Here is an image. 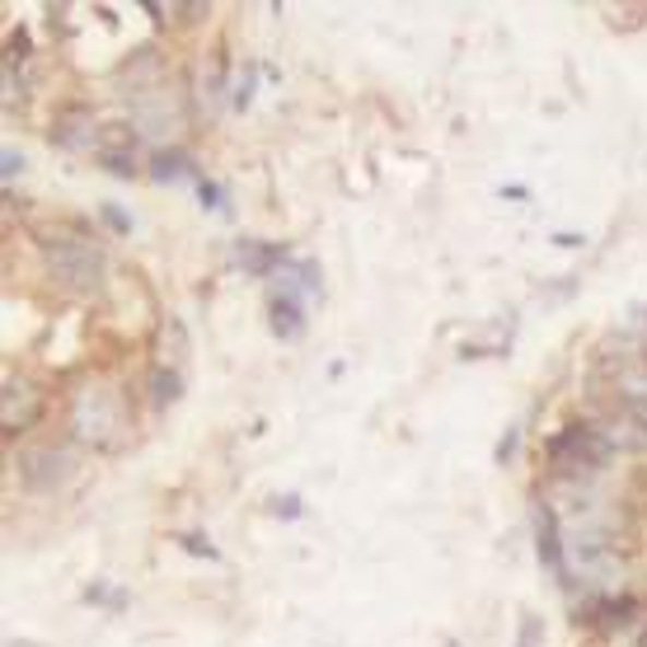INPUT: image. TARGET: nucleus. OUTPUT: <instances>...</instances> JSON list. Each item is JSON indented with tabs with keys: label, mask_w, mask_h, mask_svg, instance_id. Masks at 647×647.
Here are the masks:
<instances>
[{
	"label": "nucleus",
	"mask_w": 647,
	"mask_h": 647,
	"mask_svg": "<svg viewBox=\"0 0 647 647\" xmlns=\"http://www.w3.org/2000/svg\"><path fill=\"white\" fill-rule=\"evenodd\" d=\"M38 249H43V263L57 287H67L75 296L104 291V249L89 244L85 235H43Z\"/></svg>",
	"instance_id": "1"
},
{
	"label": "nucleus",
	"mask_w": 647,
	"mask_h": 647,
	"mask_svg": "<svg viewBox=\"0 0 647 647\" xmlns=\"http://www.w3.org/2000/svg\"><path fill=\"white\" fill-rule=\"evenodd\" d=\"M563 455H573V465H587V469H606L610 460V441L587 428V422H567V428L549 441V460H563Z\"/></svg>",
	"instance_id": "2"
},
{
	"label": "nucleus",
	"mask_w": 647,
	"mask_h": 647,
	"mask_svg": "<svg viewBox=\"0 0 647 647\" xmlns=\"http://www.w3.org/2000/svg\"><path fill=\"white\" fill-rule=\"evenodd\" d=\"M20 479L24 488H34V493H52L71 479V455L61 446H38V451H24L20 455Z\"/></svg>",
	"instance_id": "3"
},
{
	"label": "nucleus",
	"mask_w": 647,
	"mask_h": 647,
	"mask_svg": "<svg viewBox=\"0 0 647 647\" xmlns=\"http://www.w3.org/2000/svg\"><path fill=\"white\" fill-rule=\"evenodd\" d=\"M43 414V394L28 385V381H5V432H24V428H34Z\"/></svg>",
	"instance_id": "4"
},
{
	"label": "nucleus",
	"mask_w": 647,
	"mask_h": 647,
	"mask_svg": "<svg viewBox=\"0 0 647 647\" xmlns=\"http://www.w3.org/2000/svg\"><path fill=\"white\" fill-rule=\"evenodd\" d=\"M94 122H89V108H81V104H71V108H61V113L52 118V146H61V151H81V146H89V136H99V132H89Z\"/></svg>",
	"instance_id": "5"
},
{
	"label": "nucleus",
	"mask_w": 647,
	"mask_h": 647,
	"mask_svg": "<svg viewBox=\"0 0 647 647\" xmlns=\"http://www.w3.org/2000/svg\"><path fill=\"white\" fill-rule=\"evenodd\" d=\"M535 549H540V563L549 573H563V544H559V516L554 507H535Z\"/></svg>",
	"instance_id": "6"
},
{
	"label": "nucleus",
	"mask_w": 647,
	"mask_h": 647,
	"mask_svg": "<svg viewBox=\"0 0 647 647\" xmlns=\"http://www.w3.org/2000/svg\"><path fill=\"white\" fill-rule=\"evenodd\" d=\"M267 314H273L267 324H273V334L281 343H296V338L305 334V310H301V301H296L291 291H277L273 301H267Z\"/></svg>",
	"instance_id": "7"
},
{
	"label": "nucleus",
	"mask_w": 647,
	"mask_h": 647,
	"mask_svg": "<svg viewBox=\"0 0 647 647\" xmlns=\"http://www.w3.org/2000/svg\"><path fill=\"white\" fill-rule=\"evenodd\" d=\"M281 259H287V254H281L277 244H259V240H240V244H235V263H240L249 277H267Z\"/></svg>",
	"instance_id": "8"
},
{
	"label": "nucleus",
	"mask_w": 647,
	"mask_h": 647,
	"mask_svg": "<svg viewBox=\"0 0 647 647\" xmlns=\"http://www.w3.org/2000/svg\"><path fill=\"white\" fill-rule=\"evenodd\" d=\"M99 155H136L132 122H108V128H99V136H94V160H99Z\"/></svg>",
	"instance_id": "9"
},
{
	"label": "nucleus",
	"mask_w": 647,
	"mask_h": 647,
	"mask_svg": "<svg viewBox=\"0 0 647 647\" xmlns=\"http://www.w3.org/2000/svg\"><path fill=\"white\" fill-rule=\"evenodd\" d=\"M179 394H183L179 367H155V371H151V404H155V408L179 404Z\"/></svg>",
	"instance_id": "10"
},
{
	"label": "nucleus",
	"mask_w": 647,
	"mask_h": 647,
	"mask_svg": "<svg viewBox=\"0 0 647 647\" xmlns=\"http://www.w3.org/2000/svg\"><path fill=\"white\" fill-rule=\"evenodd\" d=\"M183 173H197L202 179V169L188 160L183 151H160L155 155V165H151V179H160V183H173V179H183Z\"/></svg>",
	"instance_id": "11"
},
{
	"label": "nucleus",
	"mask_w": 647,
	"mask_h": 647,
	"mask_svg": "<svg viewBox=\"0 0 647 647\" xmlns=\"http://www.w3.org/2000/svg\"><path fill=\"white\" fill-rule=\"evenodd\" d=\"M28 61V34L24 28H14V34L5 38V67H24Z\"/></svg>",
	"instance_id": "12"
},
{
	"label": "nucleus",
	"mask_w": 647,
	"mask_h": 647,
	"mask_svg": "<svg viewBox=\"0 0 647 647\" xmlns=\"http://www.w3.org/2000/svg\"><path fill=\"white\" fill-rule=\"evenodd\" d=\"M99 165L108 173H118V179H132V173H136V155H99Z\"/></svg>",
	"instance_id": "13"
},
{
	"label": "nucleus",
	"mask_w": 647,
	"mask_h": 647,
	"mask_svg": "<svg viewBox=\"0 0 647 647\" xmlns=\"http://www.w3.org/2000/svg\"><path fill=\"white\" fill-rule=\"evenodd\" d=\"M197 197H202V207H212V212L226 207V193H220V183H212V179H197Z\"/></svg>",
	"instance_id": "14"
},
{
	"label": "nucleus",
	"mask_w": 647,
	"mask_h": 647,
	"mask_svg": "<svg viewBox=\"0 0 647 647\" xmlns=\"http://www.w3.org/2000/svg\"><path fill=\"white\" fill-rule=\"evenodd\" d=\"M179 544L188 549V554H202V559H212V563L220 559V549H216V544H207L202 535H179Z\"/></svg>",
	"instance_id": "15"
},
{
	"label": "nucleus",
	"mask_w": 647,
	"mask_h": 647,
	"mask_svg": "<svg viewBox=\"0 0 647 647\" xmlns=\"http://www.w3.org/2000/svg\"><path fill=\"white\" fill-rule=\"evenodd\" d=\"M634 610H638V601H628V596H624V601H610L606 606V624H628V620H634Z\"/></svg>",
	"instance_id": "16"
},
{
	"label": "nucleus",
	"mask_w": 647,
	"mask_h": 647,
	"mask_svg": "<svg viewBox=\"0 0 647 647\" xmlns=\"http://www.w3.org/2000/svg\"><path fill=\"white\" fill-rule=\"evenodd\" d=\"M544 638V624L535 620V614H526V620H520V638H516V647H535Z\"/></svg>",
	"instance_id": "17"
},
{
	"label": "nucleus",
	"mask_w": 647,
	"mask_h": 647,
	"mask_svg": "<svg viewBox=\"0 0 647 647\" xmlns=\"http://www.w3.org/2000/svg\"><path fill=\"white\" fill-rule=\"evenodd\" d=\"M273 512H277L281 520H296V516H301V498H277Z\"/></svg>",
	"instance_id": "18"
},
{
	"label": "nucleus",
	"mask_w": 647,
	"mask_h": 647,
	"mask_svg": "<svg viewBox=\"0 0 647 647\" xmlns=\"http://www.w3.org/2000/svg\"><path fill=\"white\" fill-rule=\"evenodd\" d=\"M104 220H108V226H113L118 235H128V230H132V216H122L118 207H104Z\"/></svg>",
	"instance_id": "19"
},
{
	"label": "nucleus",
	"mask_w": 647,
	"mask_h": 647,
	"mask_svg": "<svg viewBox=\"0 0 647 647\" xmlns=\"http://www.w3.org/2000/svg\"><path fill=\"white\" fill-rule=\"evenodd\" d=\"M249 94H254V71H249L244 81L235 85V108H249Z\"/></svg>",
	"instance_id": "20"
},
{
	"label": "nucleus",
	"mask_w": 647,
	"mask_h": 647,
	"mask_svg": "<svg viewBox=\"0 0 647 647\" xmlns=\"http://www.w3.org/2000/svg\"><path fill=\"white\" fill-rule=\"evenodd\" d=\"M20 165H24V160H20V151H10V146H5V179H14V173H20Z\"/></svg>",
	"instance_id": "21"
},
{
	"label": "nucleus",
	"mask_w": 647,
	"mask_h": 647,
	"mask_svg": "<svg viewBox=\"0 0 647 647\" xmlns=\"http://www.w3.org/2000/svg\"><path fill=\"white\" fill-rule=\"evenodd\" d=\"M559 249H582V235H554Z\"/></svg>",
	"instance_id": "22"
},
{
	"label": "nucleus",
	"mask_w": 647,
	"mask_h": 647,
	"mask_svg": "<svg viewBox=\"0 0 647 647\" xmlns=\"http://www.w3.org/2000/svg\"><path fill=\"white\" fill-rule=\"evenodd\" d=\"M512 451H516V432H512V436L498 446V460H512Z\"/></svg>",
	"instance_id": "23"
}]
</instances>
